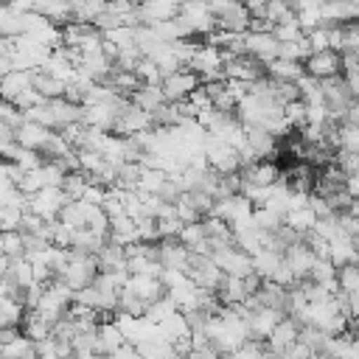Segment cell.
Returning <instances> with one entry per match:
<instances>
[{"label":"cell","instance_id":"cell-48","mask_svg":"<svg viewBox=\"0 0 359 359\" xmlns=\"http://www.w3.org/2000/svg\"><path fill=\"white\" fill-rule=\"evenodd\" d=\"M157 222V236L160 238H177V233H180V219L177 216H171V219H154Z\"/></svg>","mask_w":359,"mask_h":359},{"label":"cell","instance_id":"cell-38","mask_svg":"<svg viewBox=\"0 0 359 359\" xmlns=\"http://www.w3.org/2000/svg\"><path fill=\"white\" fill-rule=\"evenodd\" d=\"M252 222H255V227H261V230H266V233H275V230L283 224V213L258 205V208H252Z\"/></svg>","mask_w":359,"mask_h":359},{"label":"cell","instance_id":"cell-20","mask_svg":"<svg viewBox=\"0 0 359 359\" xmlns=\"http://www.w3.org/2000/svg\"><path fill=\"white\" fill-rule=\"evenodd\" d=\"M45 104H48V112H50V118H53V129H62V126H67V123H73V121H81V104H73V101H67L65 95L48 98Z\"/></svg>","mask_w":359,"mask_h":359},{"label":"cell","instance_id":"cell-53","mask_svg":"<svg viewBox=\"0 0 359 359\" xmlns=\"http://www.w3.org/2000/svg\"><path fill=\"white\" fill-rule=\"evenodd\" d=\"M6 269H8V258H6V255H0V278L6 275Z\"/></svg>","mask_w":359,"mask_h":359},{"label":"cell","instance_id":"cell-43","mask_svg":"<svg viewBox=\"0 0 359 359\" xmlns=\"http://www.w3.org/2000/svg\"><path fill=\"white\" fill-rule=\"evenodd\" d=\"M174 309H177V306L171 303V297H168V294H163V297H157V300H151V303L146 306L143 317H146L149 323H154V325H157V323H160V320H165Z\"/></svg>","mask_w":359,"mask_h":359},{"label":"cell","instance_id":"cell-11","mask_svg":"<svg viewBox=\"0 0 359 359\" xmlns=\"http://www.w3.org/2000/svg\"><path fill=\"white\" fill-rule=\"evenodd\" d=\"M283 317L280 309H269V306H258L255 311L247 314V331H250V339H258L264 342L269 337V331L278 325V320Z\"/></svg>","mask_w":359,"mask_h":359},{"label":"cell","instance_id":"cell-26","mask_svg":"<svg viewBox=\"0 0 359 359\" xmlns=\"http://www.w3.org/2000/svg\"><path fill=\"white\" fill-rule=\"evenodd\" d=\"M104 241H107V236H101V233H95V230H90V227H76L73 236H70V250L95 255V252L104 247Z\"/></svg>","mask_w":359,"mask_h":359},{"label":"cell","instance_id":"cell-31","mask_svg":"<svg viewBox=\"0 0 359 359\" xmlns=\"http://www.w3.org/2000/svg\"><path fill=\"white\" fill-rule=\"evenodd\" d=\"M95 261H98V269H126L123 247L115 241H104V247L95 252Z\"/></svg>","mask_w":359,"mask_h":359},{"label":"cell","instance_id":"cell-16","mask_svg":"<svg viewBox=\"0 0 359 359\" xmlns=\"http://www.w3.org/2000/svg\"><path fill=\"white\" fill-rule=\"evenodd\" d=\"M50 132H53V129H45V126H39V123L22 118V121L14 126V143L22 146V149H34V151L42 154V146H45V140H48Z\"/></svg>","mask_w":359,"mask_h":359},{"label":"cell","instance_id":"cell-51","mask_svg":"<svg viewBox=\"0 0 359 359\" xmlns=\"http://www.w3.org/2000/svg\"><path fill=\"white\" fill-rule=\"evenodd\" d=\"M70 359H101V356H98L95 351H73Z\"/></svg>","mask_w":359,"mask_h":359},{"label":"cell","instance_id":"cell-47","mask_svg":"<svg viewBox=\"0 0 359 359\" xmlns=\"http://www.w3.org/2000/svg\"><path fill=\"white\" fill-rule=\"evenodd\" d=\"M42 101H45V98H42V95H39V90H34V84H31V87H28V90H22L11 104H14L20 112H25V109H31V107H36V104H42Z\"/></svg>","mask_w":359,"mask_h":359},{"label":"cell","instance_id":"cell-28","mask_svg":"<svg viewBox=\"0 0 359 359\" xmlns=\"http://www.w3.org/2000/svg\"><path fill=\"white\" fill-rule=\"evenodd\" d=\"M6 275H8V280H11V283H14L20 292L36 283V280H34L31 261H28L25 255H20V258H8V269H6Z\"/></svg>","mask_w":359,"mask_h":359},{"label":"cell","instance_id":"cell-39","mask_svg":"<svg viewBox=\"0 0 359 359\" xmlns=\"http://www.w3.org/2000/svg\"><path fill=\"white\" fill-rule=\"evenodd\" d=\"M337 289L351 294V292H359V266L356 264H345V266H337Z\"/></svg>","mask_w":359,"mask_h":359},{"label":"cell","instance_id":"cell-24","mask_svg":"<svg viewBox=\"0 0 359 359\" xmlns=\"http://www.w3.org/2000/svg\"><path fill=\"white\" fill-rule=\"evenodd\" d=\"M264 73L269 79H278V81H297L303 76V62H289V59L275 56L264 65Z\"/></svg>","mask_w":359,"mask_h":359},{"label":"cell","instance_id":"cell-29","mask_svg":"<svg viewBox=\"0 0 359 359\" xmlns=\"http://www.w3.org/2000/svg\"><path fill=\"white\" fill-rule=\"evenodd\" d=\"M314 222H317V216H314V210L309 208V205H300V208H289L286 213H283V224L289 227V230H294V233H306V230H311L314 227Z\"/></svg>","mask_w":359,"mask_h":359},{"label":"cell","instance_id":"cell-10","mask_svg":"<svg viewBox=\"0 0 359 359\" xmlns=\"http://www.w3.org/2000/svg\"><path fill=\"white\" fill-rule=\"evenodd\" d=\"M182 0H137V22L140 25H151V22H163L177 17Z\"/></svg>","mask_w":359,"mask_h":359},{"label":"cell","instance_id":"cell-54","mask_svg":"<svg viewBox=\"0 0 359 359\" xmlns=\"http://www.w3.org/2000/svg\"><path fill=\"white\" fill-rule=\"evenodd\" d=\"M348 3H356V6H359V0H348Z\"/></svg>","mask_w":359,"mask_h":359},{"label":"cell","instance_id":"cell-46","mask_svg":"<svg viewBox=\"0 0 359 359\" xmlns=\"http://www.w3.org/2000/svg\"><path fill=\"white\" fill-rule=\"evenodd\" d=\"M140 50H137V45H132V48H118V53H115V59H112V67H118V70H135V65L140 62Z\"/></svg>","mask_w":359,"mask_h":359},{"label":"cell","instance_id":"cell-5","mask_svg":"<svg viewBox=\"0 0 359 359\" xmlns=\"http://www.w3.org/2000/svg\"><path fill=\"white\" fill-rule=\"evenodd\" d=\"M185 275H188V280L196 289H210V292H216L219 280L224 278V272L210 261V255H194V252H191V261H188Z\"/></svg>","mask_w":359,"mask_h":359},{"label":"cell","instance_id":"cell-45","mask_svg":"<svg viewBox=\"0 0 359 359\" xmlns=\"http://www.w3.org/2000/svg\"><path fill=\"white\" fill-rule=\"evenodd\" d=\"M135 76L140 79V84H160L163 73L157 70V65L149 56H140V62L135 65Z\"/></svg>","mask_w":359,"mask_h":359},{"label":"cell","instance_id":"cell-3","mask_svg":"<svg viewBox=\"0 0 359 359\" xmlns=\"http://www.w3.org/2000/svg\"><path fill=\"white\" fill-rule=\"evenodd\" d=\"M65 202H67V196H65V191L59 185H45V188H39L36 194L28 196V208L25 210L36 213L42 222H50V219L59 216Z\"/></svg>","mask_w":359,"mask_h":359},{"label":"cell","instance_id":"cell-56","mask_svg":"<svg viewBox=\"0 0 359 359\" xmlns=\"http://www.w3.org/2000/svg\"><path fill=\"white\" fill-rule=\"evenodd\" d=\"M0 3H6V0H0Z\"/></svg>","mask_w":359,"mask_h":359},{"label":"cell","instance_id":"cell-25","mask_svg":"<svg viewBox=\"0 0 359 359\" xmlns=\"http://www.w3.org/2000/svg\"><path fill=\"white\" fill-rule=\"evenodd\" d=\"M129 101L135 104V107H140L143 112H154L160 104H165V95H163V90H160V84H140L132 95H129Z\"/></svg>","mask_w":359,"mask_h":359},{"label":"cell","instance_id":"cell-40","mask_svg":"<svg viewBox=\"0 0 359 359\" xmlns=\"http://www.w3.org/2000/svg\"><path fill=\"white\" fill-rule=\"evenodd\" d=\"M87 182H90V177H87L84 171H67L59 188L65 191V196H67V199H81V194H84Z\"/></svg>","mask_w":359,"mask_h":359},{"label":"cell","instance_id":"cell-1","mask_svg":"<svg viewBox=\"0 0 359 359\" xmlns=\"http://www.w3.org/2000/svg\"><path fill=\"white\" fill-rule=\"evenodd\" d=\"M95 272H98V261H95V255H90V252H79V250H70L67 264L62 266V272H59L56 278H59V280H65V283L76 292V289L90 286V283H93V278H95Z\"/></svg>","mask_w":359,"mask_h":359},{"label":"cell","instance_id":"cell-19","mask_svg":"<svg viewBox=\"0 0 359 359\" xmlns=\"http://www.w3.org/2000/svg\"><path fill=\"white\" fill-rule=\"evenodd\" d=\"M31 81H34V70H17V67H11L6 76H0V98L11 104L22 90L31 87Z\"/></svg>","mask_w":359,"mask_h":359},{"label":"cell","instance_id":"cell-42","mask_svg":"<svg viewBox=\"0 0 359 359\" xmlns=\"http://www.w3.org/2000/svg\"><path fill=\"white\" fill-rule=\"evenodd\" d=\"M0 252L6 258L22 255V233L20 230H0Z\"/></svg>","mask_w":359,"mask_h":359},{"label":"cell","instance_id":"cell-52","mask_svg":"<svg viewBox=\"0 0 359 359\" xmlns=\"http://www.w3.org/2000/svg\"><path fill=\"white\" fill-rule=\"evenodd\" d=\"M11 70V62H8V56L6 53H0V76H6Z\"/></svg>","mask_w":359,"mask_h":359},{"label":"cell","instance_id":"cell-15","mask_svg":"<svg viewBox=\"0 0 359 359\" xmlns=\"http://www.w3.org/2000/svg\"><path fill=\"white\" fill-rule=\"evenodd\" d=\"M297 328H300V325H297L289 314H283V317L278 320V325L269 331V337L264 339V348H266V351H272L275 356H278V353H283V351L297 339Z\"/></svg>","mask_w":359,"mask_h":359},{"label":"cell","instance_id":"cell-17","mask_svg":"<svg viewBox=\"0 0 359 359\" xmlns=\"http://www.w3.org/2000/svg\"><path fill=\"white\" fill-rule=\"evenodd\" d=\"M320 14H323V25H342V22H353L359 17V6L348 3V0H323Z\"/></svg>","mask_w":359,"mask_h":359},{"label":"cell","instance_id":"cell-27","mask_svg":"<svg viewBox=\"0 0 359 359\" xmlns=\"http://www.w3.org/2000/svg\"><path fill=\"white\" fill-rule=\"evenodd\" d=\"M280 252L278 250H269V247H261V250H255L252 255H250V266H252V272L264 280V278H269L272 272H275V266L280 264Z\"/></svg>","mask_w":359,"mask_h":359},{"label":"cell","instance_id":"cell-44","mask_svg":"<svg viewBox=\"0 0 359 359\" xmlns=\"http://www.w3.org/2000/svg\"><path fill=\"white\" fill-rule=\"evenodd\" d=\"M278 56L280 59H289V62H303L309 56V48H306V39H292V42H278Z\"/></svg>","mask_w":359,"mask_h":359},{"label":"cell","instance_id":"cell-22","mask_svg":"<svg viewBox=\"0 0 359 359\" xmlns=\"http://www.w3.org/2000/svg\"><path fill=\"white\" fill-rule=\"evenodd\" d=\"M123 334L121 328L115 325V320H101L98 328H95V353L98 356H109L118 345H123Z\"/></svg>","mask_w":359,"mask_h":359},{"label":"cell","instance_id":"cell-18","mask_svg":"<svg viewBox=\"0 0 359 359\" xmlns=\"http://www.w3.org/2000/svg\"><path fill=\"white\" fill-rule=\"evenodd\" d=\"M177 241H180L188 252H194V255H208V236H205L199 219H196V222H185V224H180Z\"/></svg>","mask_w":359,"mask_h":359},{"label":"cell","instance_id":"cell-41","mask_svg":"<svg viewBox=\"0 0 359 359\" xmlns=\"http://www.w3.org/2000/svg\"><path fill=\"white\" fill-rule=\"evenodd\" d=\"M163 180H165V171H160V168H143L140 165V177H137V188L135 191H140V194H157V188L163 185Z\"/></svg>","mask_w":359,"mask_h":359},{"label":"cell","instance_id":"cell-14","mask_svg":"<svg viewBox=\"0 0 359 359\" xmlns=\"http://www.w3.org/2000/svg\"><path fill=\"white\" fill-rule=\"evenodd\" d=\"M280 165L275 163V160H255V163H247V165H241V180L244 182H250V185H258V188H264V185H272L278 177H280Z\"/></svg>","mask_w":359,"mask_h":359},{"label":"cell","instance_id":"cell-8","mask_svg":"<svg viewBox=\"0 0 359 359\" xmlns=\"http://www.w3.org/2000/svg\"><path fill=\"white\" fill-rule=\"evenodd\" d=\"M303 73L323 81L331 76H339V53L337 50H317L303 59Z\"/></svg>","mask_w":359,"mask_h":359},{"label":"cell","instance_id":"cell-12","mask_svg":"<svg viewBox=\"0 0 359 359\" xmlns=\"http://www.w3.org/2000/svg\"><path fill=\"white\" fill-rule=\"evenodd\" d=\"M157 261L163 269H188L191 252L177 238H157Z\"/></svg>","mask_w":359,"mask_h":359},{"label":"cell","instance_id":"cell-9","mask_svg":"<svg viewBox=\"0 0 359 359\" xmlns=\"http://www.w3.org/2000/svg\"><path fill=\"white\" fill-rule=\"evenodd\" d=\"M244 53H250L255 62L266 65L278 56V39L269 31H247L244 34Z\"/></svg>","mask_w":359,"mask_h":359},{"label":"cell","instance_id":"cell-2","mask_svg":"<svg viewBox=\"0 0 359 359\" xmlns=\"http://www.w3.org/2000/svg\"><path fill=\"white\" fill-rule=\"evenodd\" d=\"M177 17L185 22L191 36H196V39L208 36L216 28V14H213L210 3H205V0H182Z\"/></svg>","mask_w":359,"mask_h":359},{"label":"cell","instance_id":"cell-36","mask_svg":"<svg viewBox=\"0 0 359 359\" xmlns=\"http://www.w3.org/2000/svg\"><path fill=\"white\" fill-rule=\"evenodd\" d=\"M20 331H22L28 339H34V342H42V339L50 337V325L42 323L34 311H25V314H22V320H20Z\"/></svg>","mask_w":359,"mask_h":359},{"label":"cell","instance_id":"cell-23","mask_svg":"<svg viewBox=\"0 0 359 359\" xmlns=\"http://www.w3.org/2000/svg\"><path fill=\"white\" fill-rule=\"evenodd\" d=\"M0 356H6V359H36V342L28 339L22 331H17L11 339L0 342Z\"/></svg>","mask_w":359,"mask_h":359},{"label":"cell","instance_id":"cell-34","mask_svg":"<svg viewBox=\"0 0 359 359\" xmlns=\"http://www.w3.org/2000/svg\"><path fill=\"white\" fill-rule=\"evenodd\" d=\"M135 31H137V25L121 22V25H115V28L101 31V39L109 42V45H115V48H132V45H135Z\"/></svg>","mask_w":359,"mask_h":359},{"label":"cell","instance_id":"cell-4","mask_svg":"<svg viewBox=\"0 0 359 359\" xmlns=\"http://www.w3.org/2000/svg\"><path fill=\"white\" fill-rule=\"evenodd\" d=\"M264 76V65L255 62L250 53H227L224 56V65H222V79H230V81H255Z\"/></svg>","mask_w":359,"mask_h":359},{"label":"cell","instance_id":"cell-50","mask_svg":"<svg viewBox=\"0 0 359 359\" xmlns=\"http://www.w3.org/2000/svg\"><path fill=\"white\" fill-rule=\"evenodd\" d=\"M6 6H8L14 14H25V11H34V8H31V0H6Z\"/></svg>","mask_w":359,"mask_h":359},{"label":"cell","instance_id":"cell-6","mask_svg":"<svg viewBox=\"0 0 359 359\" xmlns=\"http://www.w3.org/2000/svg\"><path fill=\"white\" fill-rule=\"evenodd\" d=\"M199 84H202V81H199V76H196L191 67H180V70L165 73V76L160 79V90H163L165 101H182V98H188V93L196 90Z\"/></svg>","mask_w":359,"mask_h":359},{"label":"cell","instance_id":"cell-49","mask_svg":"<svg viewBox=\"0 0 359 359\" xmlns=\"http://www.w3.org/2000/svg\"><path fill=\"white\" fill-rule=\"evenodd\" d=\"M36 359H59V356H56V342H53V337L36 342Z\"/></svg>","mask_w":359,"mask_h":359},{"label":"cell","instance_id":"cell-21","mask_svg":"<svg viewBox=\"0 0 359 359\" xmlns=\"http://www.w3.org/2000/svg\"><path fill=\"white\" fill-rule=\"evenodd\" d=\"M328 261L334 266H345V264H356V238L337 233L334 238H328Z\"/></svg>","mask_w":359,"mask_h":359},{"label":"cell","instance_id":"cell-35","mask_svg":"<svg viewBox=\"0 0 359 359\" xmlns=\"http://www.w3.org/2000/svg\"><path fill=\"white\" fill-rule=\"evenodd\" d=\"M334 275H337V266H334L328 258H314V261H311V269H309V280H311V283H323V286L337 289Z\"/></svg>","mask_w":359,"mask_h":359},{"label":"cell","instance_id":"cell-32","mask_svg":"<svg viewBox=\"0 0 359 359\" xmlns=\"http://www.w3.org/2000/svg\"><path fill=\"white\" fill-rule=\"evenodd\" d=\"M255 297L261 306H269V309H280L283 311V297H286V289L278 286L275 280H261V286L255 289Z\"/></svg>","mask_w":359,"mask_h":359},{"label":"cell","instance_id":"cell-7","mask_svg":"<svg viewBox=\"0 0 359 359\" xmlns=\"http://www.w3.org/2000/svg\"><path fill=\"white\" fill-rule=\"evenodd\" d=\"M149 126H154V121H151V115L149 112H143L140 107H135L132 101H126L123 107H121V112H118V118H115V123H112V135H121V137H129V135H137V132H143V129H149Z\"/></svg>","mask_w":359,"mask_h":359},{"label":"cell","instance_id":"cell-13","mask_svg":"<svg viewBox=\"0 0 359 359\" xmlns=\"http://www.w3.org/2000/svg\"><path fill=\"white\" fill-rule=\"evenodd\" d=\"M123 289L126 292H132L135 297H140L146 306L151 303V300H157V297H163L165 294V286L160 283V278L157 275H126V283H123Z\"/></svg>","mask_w":359,"mask_h":359},{"label":"cell","instance_id":"cell-33","mask_svg":"<svg viewBox=\"0 0 359 359\" xmlns=\"http://www.w3.org/2000/svg\"><path fill=\"white\" fill-rule=\"evenodd\" d=\"M34 90H39V95L48 101V98H59V95H65V81H59V79H53V76H48L45 70H34Z\"/></svg>","mask_w":359,"mask_h":359},{"label":"cell","instance_id":"cell-37","mask_svg":"<svg viewBox=\"0 0 359 359\" xmlns=\"http://www.w3.org/2000/svg\"><path fill=\"white\" fill-rule=\"evenodd\" d=\"M269 34H272L278 42H292V39H300V36H303V28L297 25V20H294V11H292L289 17H283L280 22H275Z\"/></svg>","mask_w":359,"mask_h":359},{"label":"cell","instance_id":"cell-55","mask_svg":"<svg viewBox=\"0 0 359 359\" xmlns=\"http://www.w3.org/2000/svg\"><path fill=\"white\" fill-rule=\"evenodd\" d=\"M137 359H143V356H137Z\"/></svg>","mask_w":359,"mask_h":359},{"label":"cell","instance_id":"cell-30","mask_svg":"<svg viewBox=\"0 0 359 359\" xmlns=\"http://www.w3.org/2000/svg\"><path fill=\"white\" fill-rule=\"evenodd\" d=\"M157 331H160L168 342H174V339H180V337H188V334H191L188 320H185V314H182L180 309H174L165 320H160V323H157Z\"/></svg>","mask_w":359,"mask_h":359}]
</instances>
